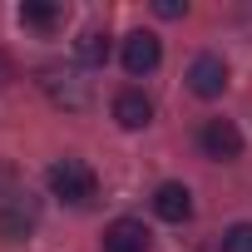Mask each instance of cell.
I'll return each instance as SVG.
<instances>
[{
	"label": "cell",
	"instance_id": "10",
	"mask_svg": "<svg viewBox=\"0 0 252 252\" xmlns=\"http://www.w3.org/2000/svg\"><path fill=\"white\" fill-rule=\"evenodd\" d=\"M60 20H64V5H45V0H25L20 5V25L25 30H45L50 35Z\"/></svg>",
	"mask_w": 252,
	"mask_h": 252
},
{
	"label": "cell",
	"instance_id": "7",
	"mask_svg": "<svg viewBox=\"0 0 252 252\" xmlns=\"http://www.w3.org/2000/svg\"><path fill=\"white\" fill-rule=\"evenodd\" d=\"M149 227L139 218H114L104 227V252H149Z\"/></svg>",
	"mask_w": 252,
	"mask_h": 252
},
{
	"label": "cell",
	"instance_id": "2",
	"mask_svg": "<svg viewBox=\"0 0 252 252\" xmlns=\"http://www.w3.org/2000/svg\"><path fill=\"white\" fill-rule=\"evenodd\" d=\"M40 84H45V94H50L60 109H84V104H89V79H84L79 69L45 64V69H40Z\"/></svg>",
	"mask_w": 252,
	"mask_h": 252
},
{
	"label": "cell",
	"instance_id": "4",
	"mask_svg": "<svg viewBox=\"0 0 252 252\" xmlns=\"http://www.w3.org/2000/svg\"><path fill=\"white\" fill-rule=\"evenodd\" d=\"M30 193H10L0 203V237L5 242H25L35 232V203H25Z\"/></svg>",
	"mask_w": 252,
	"mask_h": 252
},
{
	"label": "cell",
	"instance_id": "5",
	"mask_svg": "<svg viewBox=\"0 0 252 252\" xmlns=\"http://www.w3.org/2000/svg\"><path fill=\"white\" fill-rule=\"evenodd\" d=\"M158 60H163V45H158V35H149V30H134L129 40H124V69H129L134 79H139V74H154V69H158Z\"/></svg>",
	"mask_w": 252,
	"mask_h": 252
},
{
	"label": "cell",
	"instance_id": "8",
	"mask_svg": "<svg viewBox=\"0 0 252 252\" xmlns=\"http://www.w3.org/2000/svg\"><path fill=\"white\" fill-rule=\"evenodd\" d=\"M154 213H158L163 222H188V218H193V193H188L183 183H158Z\"/></svg>",
	"mask_w": 252,
	"mask_h": 252
},
{
	"label": "cell",
	"instance_id": "1",
	"mask_svg": "<svg viewBox=\"0 0 252 252\" xmlns=\"http://www.w3.org/2000/svg\"><path fill=\"white\" fill-rule=\"evenodd\" d=\"M45 183H50V193L64 198V203H89V198L99 193V178H94V168H89L84 158H55L50 173H45Z\"/></svg>",
	"mask_w": 252,
	"mask_h": 252
},
{
	"label": "cell",
	"instance_id": "9",
	"mask_svg": "<svg viewBox=\"0 0 252 252\" xmlns=\"http://www.w3.org/2000/svg\"><path fill=\"white\" fill-rule=\"evenodd\" d=\"M114 119H119V129H149L154 104H149L139 89H124V94L114 99Z\"/></svg>",
	"mask_w": 252,
	"mask_h": 252
},
{
	"label": "cell",
	"instance_id": "12",
	"mask_svg": "<svg viewBox=\"0 0 252 252\" xmlns=\"http://www.w3.org/2000/svg\"><path fill=\"white\" fill-rule=\"evenodd\" d=\"M222 252H252V222H232L222 232Z\"/></svg>",
	"mask_w": 252,
	"mask_h": 252
},
{
	"label": "cell",
	"instance_id": "13",
	"mask_svg": "<svg viewBox=\"0 0 252 252\" xmlns=\"http://www.w3.org/2000/svg\"><path fill=\"white\" fill-rule=\"evenodd\" d=\"M154 15L158 20H183L188 15V0H154Z\"/></svg>",
	"mask_w": 252,
	"mask_h": 252
},
{
	"label": "cell",
	"instance_id": "14",
	"mask_svg": "<svg viewBox=\"0 0 252 252\" xmlns=\"http://www.w3.org/2000/svg\"><path fill=\"white\" fill-rule=\"evenodd\" d=\"M10 79H15V60L0 50V84H10Z\"/></svg>",
	"mask_w": 252,
	"mask_h": 252
},
{
	"label": "cell",
	"instance_id": "11",
	"mask_svg": "<svg viewBox=\"0 0 252 252\" xmlns=\"http://www.w3.org/2000/svg\"><path fill=\"white\" fill-rule=\"evenodd\" d=\"M74 55H79V64H104L109 60V35L104 30H84L74 40Z\"/></svg>",
	"mask_w": 252,
	"mask_h": 252
},
{
	"label": "cell",
	"instance_id": "3",
	"mask_svg": "<svg viewBox=\"0 0 252 252\" xmlns=\"http://www.w3.org/2000/svg\"><path fill=\"white\" fill-rule=\"evenodd\" d=\"M203 154L218 158V163L242 158V129H237L232 119H208V124H203Z\"/></svg>",
	"mask_w": 252,
	"mask_h": 252
},
{
	"label": "cell",
	"instance_id": "6",
	"mask_svg": "<svg viewBox=\"0 0 252 252\" xmlns=\"http://www.w3.org/2000/svg\"><path fill=\"white\" fill-rule=\"evenodd\" d=\"M188 89H193L198 99H218V94L227 89V64H222L218 55H198V60L188 64Z\"/></svg>",
	"mask_w": 252,
	"mask_h": 252
}]
</instances>
